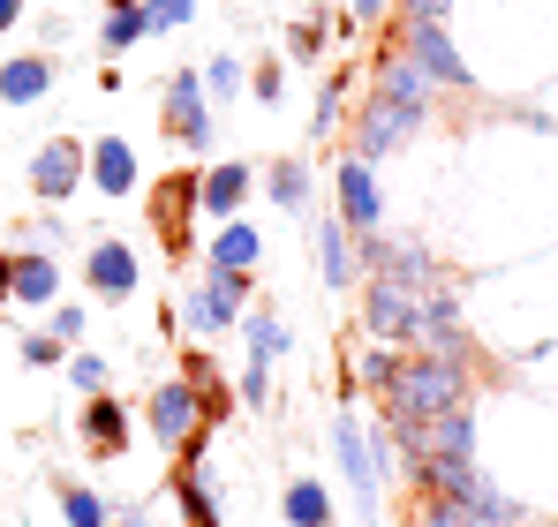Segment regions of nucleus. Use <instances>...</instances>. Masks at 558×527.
<instances>
[{
  "mask_svg": "<svg viewBox=\"0 0 558 527\" xmlns=\"http://www.w3.org/2000/svg\"><path fill=\"white\" fill-rule=\"evenodd\" d=\"M287 527H340V520H332V490H325L317 475L287 482Z\"/></svg>",
  "mask_w": 558,
  "mask_h": 527,
  "instance_id": "obj_26",
  "label": "nucleus"
},
{
  "mask_svg": "<svg viewBox=\"0 0 558 527\" xmlns=\"http://www.w3.org/2000/svg\"><path fill=\"white\" fill-rule=\"evenodd\" d=\"M242 309H250V279H242V271H204V279L182 294V324L196 332V340L234 332V324H242Z\"/></svg>",
  "mask_w": 558,
  "mask_h": 527,
  "instance_id": "obj_3",
  "label": "nucleus"
},
{
  "mask_svg": "<svg viewBox=\"0 0 558 527\" xmlns=\"http://www.w3.org/2000/svg\"><path fill=\"white\" fill-rule=\"evenodd\" d=\"M363 264H371L377 279H400V286H415V294L446 286V264L430 257L423 242H385V234H363Z\"/></svg>",
  "mask_w": 558,
  "mask_h": 527,
  "instance_id": "obj_10",
  "label": "nucleus"
},
{
  "mask_svg": "<svg viewBox=\"0 0 558 527\" xmlns=\"http://www.w3.org/2000/svg\"><path fill=\"white\" fill-rule=\"evenodd\" d=\"M15 23H23V0H0V38H8Z\"/></svg>",
  "mask_w": 558,
  "mask_h": 527,
  "instance_id": "obj_43",
  "label": "nucleus"
},
{
  "mask_svg": "<svg viewBox=\"0 0 558 527\" xmlns=\"http://www.w3.org/2000/svg\"><path fill=\"white\" fill-rule=\"evenodd\" d=\"M521 527H536V520H521Z\"/></svg>",
  "mask_w": 558,
  "mask_h": 527,
  "instance_id": "obj_46",
  "label": "nucleus"
},
{
  "mask_svg": "<svg viewBox=\"0 0 558 527\" xmlns=\"http://www.w3.org/2000/svg\"><path fill=\"white\" fill-rule=\"evenodd\" d=\"M61 520L69 527H113V505L98 498L92 482H61Z\"/></svg>",
  "mask_w": 558,
  "mask_h": 527,
  "instance_id": "obj_29",
  "label": "nucleus"
},
{
  "mask_svg": "<svg viewBox=\"0 0 558 527\" xmlns=\"http://www.w3.org/2000/svg\"><path fill=\"white\" fill-rule=\"evenodd\" d=\"M317 271H325V286H355V279H363V264H355V249H348L340 211H325V219H317Z\"/></svg>",
  "mask_w": 558,
  "mask_h": 527,
  "instance_id": "obj_22",
  "label": "nucleus"
},
{
  "mask_svg": "<svg viewBox=\"0 0 558 527\" xmlns=\"http://www.w3.org/2000/svg\"><path fill=\"white\" fill-rule=\"evenodd\" d=\"M348 84H355V76H332V84L317 90V144L348 128Z\"/></svg>",
  "mask_w": 558,
  "mask_h": 527,
  "instance_id": "obj_31",
  "label": "nucleus"
},
{
  "mask_svg": "<svg viewBox=\"0 0 558 527\" xmlns=\"http://www.w3.org/2000/svg\"><path fill=\"white\" fill-rule=\"evenodd\" d=\"M242 90H257L265 106H279V90H287V76H279V61H257V76H250Z\"/></svg>",
  "mask_w": 558,
  "mask_h": 527,
  "instance_id": "obj_40",
  "label": "nucleus"
},
{
  "mask_svg": "<svg viewBox=\"0 0 558 527\" xmlns=\"http://www.w3.org/2000/svg\"><path fill=\"white\" fill-rule=\"evenodd\" d=\"M23 361H31V369H53V361H69V354H61V340L38 324V332H23Z\"/></svg>",
  "mask_w": 558,
  "mask_h": 527,
  "instance_id": "obj_38",
  "label": "nucleus"
},
{
  "mask_svg": "<svg viewBox=\"0 0 558 527\" xmlns=\"http://www.w3.org/2000/svg\"><path fill=\"white\" fill-rule=\"evenodd\" d=\"M392 8H400V15H415V23H423V15H446V8H453V0H392Z\"/></svg>",
  "mask_w": 558,
  "mask_h": 527,
  "instance_id": "obj_42",
  "label": "nucleus"
},
{
  "mask_svg": "<svg viewBox=\"0 0 558 527\" xmlns=\"http://www.w3.org/2000/svg\"><path fill=\"white\" fill-rule=\"evenodd\" d=\"M84 174H92L98 196H129L136 188V144L129 136H98L92 151H84Z\"/></svg>",
  "mask_w": 558,
  "mask_h": 527,
  "instance_id": "obj_18",
  "label": "nucleus"
},
{
  "mask_svg": "<svg viewBox=\"0 0 558 527\" xmlns=\"http://www.w3.org/2000/svg\"><path fill=\"white\" fill-rule=\"evenodd\" d=\"M415 527H475L468 498H415Z\"/></svg>",
  "mask_w": 558,
  "mask_h": 527,
  "instance_id": "obj_33",
  "label": "nucleus"
},
{
  "mask_svg": "<svg viewBox=\"0 0 558 527\" xmlns=\"http://www.w3.org/2000/svg\"><path fill=\"white\" fill-rule=\"evenodd\" d=\"M257 257H265V242H257V226H242V219H227L219 226V242L204 249V271H257Z\"/></svg>",
  "mask_w": 558,
  "mask_h": 527,
  "instance_id": "obj_23",
  "label": "nucleus"
},
{
  "mask_svg": "<svg viewBox=\"0 0 558 527\" xmlns=\"http://www.w3.org/2000/svg\"><path fill=\"white\" fill-rule=\"evenodd\" d=\"M53 90V61L46 53H15V61H0V98L8 106H38Z\"/></svg>",
  "mask_w": 558,
  "mask_h": 527,
  "instance_id": "obj_24",
  "label": "nucleus"
},
{
  "mask_svg": "<svg viewBox=\"0 0 558 527\" xmlns=\"http://www.w3.org/2000/svg\"><path fill=\"white\" fill-rule=\"evenodd\" d=\"M332 188H340V226H348L355 242L385 226V196H377V167H363V159H348V151H340V167H332Z\"/></svg>",
  "mask_w": 558,
  "mask_h": 527,
  "instance_id": "obj_12",
  "label": "nucleus"
},
{
  "mask_svg": "<svg viewBox=\"0 0 558 527\" xmlns=\"http://www.w3.org/2000/svg\"><path fill=\"white\" fill-rule=\"evenodd\" d=\"M234 400H242V407H265V400H272V361H250V369L234 377Z\"/></svg>",
  "mask_w": 558,
  "mask_h": 527,
  "instance_id": "obj_36",
  "label": "nucleus"
},
{
  "mask_svg": "<svg viewBox=\"0 0 558 527\" xmlns=\"http://www.w3.org/2000/svg\"><path fill=\"white\" fill-rule=\"evenodd\" d=\"M415 286H400V279H363V340H385V347H408L415 340Z\"/></svg>",
  "mask_w": 558,
  "mask_h": 527,
  "instance_id": "obj_8",
  "label": "nucleus"
},
{
  "mask_svg": "<svg viewBox=\"0 0 558 527\" xmlns=\"http://www.w3.org/2000/svg\"><path fill=\"white\" fill-rule=\"evenodd\" d=\"M400 361H408V347L363 340V347H348V384H355V392H371V400H385V392H392V377H400Z\"/></svg>",
  "mask_w": 558,
  "mask_h": 527,
  "instance_id": "obj_21",
  "label": "nucleus"
},
{
  "mask_svg": "<svg viewBox=\"0 0 558 527\" xmlns=\"http://www.w3.org/2000/svg\"><path fill=\"white\" fill-rule=\"evenodd\" d=\"M106 8H129V0H106Z\"/></svg>",
  "mask_w": 558,
  "mask_h": 527,
  "instance_id": "obj_45",
  "label": "nucleus"
},
{
  "mask_svg": "<svg viewBox=\"0 0 558 527\" xmlns=\"http://www.w3.org/2000/svg\"><path fill=\"white\" fill-rule=\"evenodd\" d=\"M159 121H167V136H174L182 151H204V144H211V98H204V76H196V69H174V76L159 84Z\"/></svg>",
  "mask_w": 558,
  "mask_h": 527,
  "instance_id": "obj_6",
  "label": "nucleus"
},
{
  "mask_svg": "<svg viewBox=\"0 0 558 527\" xmlns=\"http://www.w3.org/2000/svg\"><path fill=\"white\" fill-rule=\"evenodd\" d=\"M242 340H250V361H272V354H287V324L272 309H242Z\"/></svg>",
  "mask_w": 558,
  "mask_h": 527,
  "instance_id": "obj_30",
  "label": "nucleus"
},
{
  "mask_svg": "<svg viewBox=\"0 0 558 527\" xmlns=\"http://www.w3.org/2000/svg\"><path fill=\"white\" fill-rule=\"evenodd\" d=\"M265 181H272V204H279V211H310V159H272Z\"/></svg>",
  "mask_w": 558,
  "mask_h": 527,
  "instance_id": "obj_28",
  "label": "nucleus"
},
{
  "mask_svg": "<svg viewBox=\"0 0 558 527\" xmlns=\"http://www.w3.org/2000/svg\"><path fill=\"white\" fill-rule=\"evenodd\" d=\"M8 302H15V309H53V302H61V264L46 257V249H23V257H15Z\"/></svg>",
  "mask_w": 558,
  "mask_h": 527,
  "instance_id": "obj_19",
  "label": "nucleus"
},
{
  "mask_svg": "<svg viewBox=\"0 0 558 527\" xmlns=\"http://www.w3.org/2000/svg\"><path fill=\"white\" fill-rule=\"evenodd\" d=\"M400 444V459H438V452H453V459H475V415L453 407V415H438V422H415V430H392Z\"/></svg>",
  "mask_w": 558,
  "mask_h": 527,
  "instance_id": "obj_13",
  "label": "nucleus"
},
{
  "mask_svg": "<svg viewBox=\"0 0 558 527\" xmlns=\"http://www.w3.org/2000/svg\"><path fill=\"white\" fill-rule=\"evenodd\" d=\"M242 90V61L234 53H211V69H204V98L219 106V98H234Z\"/></svg>",
  "mask_w": 558,
  "mask_h": 527,
  "instance_id": "obj_34",
  "label": "nucleus"
},
{
  "mask_svg": "<svg viewBox=\"0 0 558 527\" xmlns=\"http://www.w3.org/2000/svg\"><path fill=\"white\" fill-rule=\"evenodd\" d=\"M136 38H144V0H129V8H106V23H98V53H106V61H121Z\"/></svg>",
  "mask_w": 558,
  "mask_h": 527,
  "instance_id": "obj_27",
  "label": "nucleus"
},
{
  "mask_svg": "<svg viewBox=\"0 0 558 527\" xmlns=\"http://www.w3.org/2000/svg\"><path fill=\"white\" fill-rule=\"evenodd\" d=\"M61 369H69V384H76L84 400H92V392H106V361H98V354L69 347V361H61Z\"/></svg>",
  "mask_w": 558,
  "mask_h": 527,
  "instance_id": "obj_35",
  "label": "nucleus"
},
{
  "mask_svg": "<svg viewBox=\"0 0 558 527\" xmlns=\"http://www.w3.org/2000/svg\"><path fill=\"white\" fill-rule=\"evenodd\" d=\"M385 8H392V0H355V23H348V30H371V23H385Z\"/></svg>",
  "mask_w": 558,
  "mask_h": 527,
  "instance_id": "obj_41",
  "label": "nucleus"
},
{
  "mask_svg": "<svg viewBox=\"0 0 558 527\" xmlns=\"http://www.w3.org/2000/svg\"><path fill=\"white\" fill-rule=\"evenodd\" d=\"M250 181H257V167L250 159H219V167H204L196 174V211L204 219H242V204H250Z\"/></svg>",
  "mask_w": 558,
  "mask_h": 527,
  "instance_id": "obj_14",
  "label": "nucleus"
},
{
  "mask_svg": "<svg viewBox=\"0 0 558 527\" xmlns=\"http://www.w3.org/2000/svg\"><path fill=\"white\" fill-rule=\"evenodd\" d=\"M392 38L423 61V76H430L438 90H475L461 46H453V30H446V15H423V23H415V15H400V23H392Z\"/></svg>",
  "mask_w": 558,
  "mask_h": 527,
  "instance_id": "obj_5",
  "label": "nucleus"
},
{
  "mask_svg": "<svg viewBox=\"0 0 558 527\" xmlns=\"http://www.w3.org/2000/svg\"><path fill=\"white\" fill-rule=\"evenodd\" d=\"M174 505H182V527H219V482L204 467H182L174 475Z\"/></svg>",
  "mask_w": 558,
  "mask_h": 527,
  "instance_id": "obj_25",
  "label": "nucleus"
},
{
  "mask_svg": "<svg viewBox=\"0 0 558 527\" xmlns=\"http://www.w3.org/2000/svg\"><path fill=\"white\" fill-rule=\"evenodd\" d=\"M371 90H385L392 106H408V113H423L430 121V106H438V84L423 76V61L408 53V46H385V61H377V84Z\"/></svg>",
  "mask_w": 558,
  "mask_h": 527,
  "instance_id": "obj_15",
  "label": "nucleus"
},
{
  "mask_svg": "<svg viewBox=\"0 0 558 527\" xmlns=\"http://www.w3.org/2000/svg\"><path fill=\"white\" fill-rule=\"evenodd\" d=\"M144 422H151V438L167 444V452H182L196 430H211V422H204V400H196V384H189V377H159V384H151Z\"/></svg>",
  "mask_w": 558,
  "mask_h": 527,
  "instance_id": "obj_7",
  "label": "nucleus"
},
{
  "mask_svg": "<svg viewBox=\"0 0 558 527\" xmlns=\"http://www.w3.org/2000/svg\"><path fill=\"white\" fill-rule=\"evenodd\" d=\"M136 279H144V264H136L129 242H92V257H84V286H92L98 302H129Z\"/></svg>",
  "mask_w": 558,
  "mask_h": 527,
  "instance_id": "obj_17",
  "label": "nucleus"
},
{
  "mask_svg": "<svg viewBox=\"0 0 558 527\" xmlns=\"http://www.w3.org/2000/svg\"><path fill=\"white\" fill-rule=\"evenodd\" d=\"M196 15V0H144V38H167Z\"/></svg>",
  "mask_w": 558,
  "mask_h": 527,
  "instance_id": "obj_32",
  "label": "nucleus"
},
{
  "mask_svg": "<svg viewBox=\"0 0 558 527\" xmlns=\"http://www.w3.org/2000/svg\"><path fill=\"white\" fill-rule=\"evenodd\" d=\"M332 459H340V475H348V490H355V505H363V520H385V505H377V467H371V430L355 422V415H340L332 422Z\"/></svg>",
  "mask_w": 558,
  "mask_h": 527,
  "instance_id": "obj_11",
  "label": "nucleus"
},
{
  "mask_svg": "<svg viewBox=\"0 0 558 527\" xmlns=\"http://www.w3.org/2000/svg\"><path fill=\"white\" fill-rule=\"evenodd\" d=\"M415 128H423V113L392 106L385 90H363V106H355V121H348V159L377 167V159H392V151H400Z\"/></svg>",
  "mask_w": 558,
  "mask_h": 527,
  "instance_id": "obj_2",
  "label": "nucleus"
},
{
  "mask_svg": "<svg viewBox=\"0 0 558 527\" xmlns=\"http://www.w3.org/2000/svg\"><path fill=\"white\" fill-rule=\"evenodd\" d=\"M61 347H84V302H53V324H46Z\"/></svg>",
  "mask_w": 558,
  "mask_h": 527,
  "instance_id": "obj_37",
  "label": "nucleus"
},
{
  "mask_svg": "<svg viewBox=\"0 0 558 527\" xmlns=\"http://www.w3.org/2000/svg\"><path fill=\"white\" fill-rule=\"evenodd\" d=\"M287 53L294 61H325V23H294L287 30Z\"/></svg>",
  "mask_w": 558,
  "mask_h": 527,
  "instance_id": "obj_39",
  "label": "nucleus"
},
{
  "mask_svg": "<svg viewBox=\"0 0 558 527\" xmlns=\"http://www.w3.org/2000/svg\"><path fill=\"white\" fill-rule=\"evenodd\" d=\"M84 444H92L98 459H121L129 452V407L113 392H92L84 400Z\"/></svg>",
  "mask_w": 558,
  "mask_h": 527,
  "instance_id": "obj_20",
  "label": "nucleus"
},
{
  "mask_svg": "<svg viewBox=\"0 0 558 527\" xmlns=\"http://www.w3.org/2000/svg\"><path fill=\"white\" fill-rule=\"evenodd\" d=\"M189 219H196V174H167L151 188V226H159L167 257H189Z\"/></svg>",
  "mask_w": 558,
  "mask_h": 527,
  "instance_id": "obj_16",
  "label": "nucleus"
},
{
  "mask_svg": "<svg viewBox=\"0 0 558 527\" xmlns=\"http://www.w3.org/2000/svg\"><path fill=\"white\" fill-rule=\"evenodd\" d=\"M84 151H92V144H76V136H46V144L31 151V196H38V204H69V196L84 188Z\"/></svg>",
  "mask_w": 558,
  "mask_h": 527,
  "instance_id": "obj_9",
  "label": "nucleus"
},
{
  "mask_svg": "<svg viewBox=\"0 0 558 527\" xmlns=\"http://www.w3.org/2000/svg\"><path fill=\"white\" fill-rule=\"evenodd\" d=\"M8 286H15V257L0 249V302H8Z\"/></svg>",
  "mask_w": 558,
  "mask_h": 527,
  "instance_id": "obj_44",
  "label": "nucleus"
},
{
  "mask_svg": "<svg viewBox=\"0 0 558 527\" xmlns=\"http://www.w3.org/2000/svg\"><path fill=\"white\" fill-rule=\"evenodd\" d=\"M415 354H438V361H461V369H475V332H468L461 302L446 294V286H430L423 302H415V340H408Z\"/></svg>",
  "mask_w": 558,
  "mask_h": 527,
  "instance_id": "obj_4",
  "label": "nucleus"
},
{
  "mask_svg": "<svg viewBox=\"0 0 558 527\" xmlns=\"http://www.w3.org/2000/svg\"><path fill=\"white\" fill-rule=\"evenodd\" d=\"M468 392H475V369L461 361H438V354H408L400 361V377H392V392L377 400L385 415V430H415V422H438V415H453L468 407Z\"/></svg>",
  "mask_w": 558,
  "mask_h": 527,
  "instance_id": "obj_1",
  "label": "nucleus"
}]
</instances>
